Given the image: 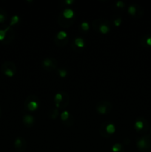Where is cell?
<instances>
[{"mask_svg": "<svg viewBox=\"0 0 151 152\" xmlns=\"http://www.w3.org/2000/svg\"><path fill=\"white\" fill-rule=\"evenodd\" d=\"M60 117H61V120H62L63 123H65V122L68 121V120L70 118L71 115L68 111H62V113L61 114Z\"/></svg>", "mask_w": 151, "mask_h": 152, "instance_id": "d6986e66", "label": "cell"}, {"mask_svg": "<svg viewBox=\"0 0 151 152\" xmlns=\"http://www.w3.org/2000/svg\"><path fill=\"white\" fill-rule=\"evenodd\" d=\"M127 10H128L129 14H130L131 16H135L136 14V7L135 5L129 6Z\"/></svg>", "mask_w": 151, "mask_h": 152, "instance_id": "603a6c76", "label": "cell"}, {"mask_svg": "<svg viewBox=\"0 0 151 152\" xmlns=\"http://www.w3.org/2000/svg\"><path fill=\"white\" fill-rule=\"evenodd\" d=\"M14 148L16 151L24 152L27 148V142L22 137H17L14 140Z\"/></svg>", "mask_w": 151, "mask_h": 152, "instance_id": "30bf717a", "label": "cell"}, {"mask_svg": "<svg viewBox=\"0 0 151 152\" xmlns=\"http://www.w3.org/2000/svg\"><path fill=\"white\" fill-rule=\"evenodd\" d=\"M6 29V35H5V39L3 41V44H10V42H12V41L13 40L15 37V32L13 31V30L12 29L11 27L9 25L5 28Z\"/></svg>", "mask_w": 151, "mask_h": 152, "instance_id": "8fae6325", "label": "cell"}, {"mask_svg": "<svg viewBox=\"0 0 151 152\" xmlns=\"http://www.w3.org/2000/svg\"><path fill=\"white\" fill-rule=\"evenodd\" d=\"M62 16L67 19H72L75 17V13L73 10L70 8H65L62 13Z\"/></svg>", "mask_w": 151, "mask_h": 152, "instance_id": "5bb4252c", "label": "cell"}, {"mask_svg": "<svg viewBox=\"0 0 151 152\" xmlns=\"http://www.w3.org/2000/svg\"><path fill=\"white\" fill-rule=\"evenodd\" d=\"M93 27L102 34H107L110 31V23L105 19H96L93 22Z\"/></svg>", "mask_w": 151, "mask_h": 152, "instance_id": "6da1fadb", "label": "cell"}, {"mask_svg": "<svg viewBox=\"0 0 151 152\" xmlns=\"http://www.w3.org/2000/svg\"><path fill=\"white\" fill-rule=\"evenodd\" d=\"M22 122L26 127L31 128L33 126L34 123H35V118L33 116L27 114H25L22 117Z\"/></svg>", "mask_w": 151, "mask_h": 152, "instance_id": "4fadbf2b", "label": "cell"}, {"mask_svg": "<svg viewBox=\"0 0 151 152\" xmlns=\"http://www.w3.org/2000/svg\"><path fill=\"white\" fill-rule=\"evenodd\" d=\"M74 44L78 48H84L85 47V42L81 37H77L74 39Z\"/></svg>", "mask_w": 151, "mask_h": 152, "instance_id": "2e32d148", "label": "cell"}, {"mask_svg": "<svg viewBox=\"0 0 151 152\" xmlns=\"http://www.w3.org/2000/svg\"><path fill=\"white\" fill-rule=\"evenodd\" d=\"M115 6L118 8H123L125 6V3L121 1H118L117 2H115Z\"/></svg>", "mask_w": 151, "mask_h": 152, "instance_id": "4316f807", "label": "cell"}, {"mask_svg": "<svg viewBox=\"0 0 151 152\" xmlns=\"http://www.w3.org/2000/svg\"><path fill=\"white\" fill-rule=\"evenodd\" d=\"M121 22H122V19H121V17H117L115 18V19H114L113 21V23H114V25L116 27H118L121 25Z\"/></svg>", "mask_w": 151, "mask_h": 152, "instance_id": "484cf974", "label": "cell"}, {"mask_svg": "<svg viewBox=\"0 0 151 152\" xmlns=\"http://www.w3.org/2000/svg\"><path fill=\"white\" fill-rule=\"evenodd\" d=\"M111 151L112 152H124V146L121 143L116 142L114 144L111 148Z\"/></svg>", "mask_w": 151, "mask_h": 152, "instance_id": "9a60e30c", "label": "cell"}, {"mask_svg": "<svg viewBox=\"0 0 151 152\" xmlns=\"http://www.w3.org/2000/svg\"><path fill=\"white\" fill-rule=\"evenodd\" d=\"M81 29H82L84 31H89V29H90V26H89L88 22H83L81 24Z\"/></svg>", "mask_w": 151, "mask_h": 152, "instance_id": "d4e9b609", "label": "cell"}, {"mask_svg": "<svg viewBox=\"0 0 151 152\" xmlns=\"http://www.w3.org/2000/svg\"><path fill=\"white\" fill-rule=\"evenodd\" d=\"M19 16L17 15H14V16H12V18L10 19V26H13V25H16V24L19 23Z\"/></svg>", "mask_w": 151, "mask_h": 152, "instance_id": "44dd1931", "label": "cell"}, {"mask_svg": "<svg viewBox=\"0 0 151 152\" xmlns=\"http://www.w3.org/2000/svg\"><path fill=\"white\" fill-rule=\"evenodd\" d=\"M96 110L98 114L105 115L110 113L112 104L110 101H99L96 105Z\"/></svg>", "mask_w": 151, "mask_h": 152, "instance_id": "8992f818", "label": "cell"}, {"mask_svg": "<svg viewBox=\"0 0 151 152\" xmlns=\"http://www.w3.org/2000/svg\"><path fill=\"white\" fill-rule=\"evenodd\" d=\"M146 43L149 46H151V37H148V38L147 39H146Z\"/></svg>", "mask_w": 151, "mask_h": 152, "instance_id": "f1b7e54d", "label": "cell"}, {"mask_svg": "<svg viewBox=\"0 0 151 152\" xmlns=\"http://www.w3.org/2000/svg\"><path fill=\"white\" fill-rule=\"evenodd\" d=\"M24 105L27 111L33 112V111H36L39 108L40 100L38 96L36 95H29L25 99Z\"/></svg>", "mask_w": 151, "mask_h": 152, "instance_id": "7a4b0ae2", "label": "cell"}, {"mask_svg": "<svg viewBox=\"0 0 151 152\" xmlns=\"http://www.w3.org/2000/svg\"><path fill=\"white\" fill-rule=\"evenodd\" d=\"M58 62L54 58H45L41 62V67L47 71H53L56 69Z\"/></svg>", "mask_w": 151, "mask_h": 152, "instance_id": "ba28073f", "label": "cell"}, {"mask_svg": "<svg viewBox=\"0 0 151 152\" xmlns=\"http://www.w3.org/2000/svg\"><path fill=\"white\" fill-rule=\"evenodd\" d=\"M115 132V126L113 123H104L99 128V133L103 137H110Z\"/></svg>", "mask_w": 151, "mask_h": 152, "instance_id": "5b68a950", "label": "cell"}, {"mask_svg": "<svg viewBox=\"0 0 151 152\" xmlns=\"http://www.w3.org/2000/svg\"><path fill=\"white\" fill-rule=\"evenodd\" d=\"M5 35H6V29H0V42L1 43L3 42V41L5 39Z\"/></svg>", "mask_w": 151, "mask_h": 152, "instance_id": "cb8c5ba5", "label": "cell"}, {"mask_svg": "<svg viewBox=\"0 0 151 152\" xmlns=\"http://www.w3.org/2000/svg\"><path fill=\"white\" fill-rule=\"evenodd\" d=\"M58 71V74H59V77H61V78H65V77H67V75H68V71H66L65 69H62V68H59V69L57 70Z\"/></svg>", "mask_w": 151, "mask_h": 152, "instance_id": "7402d4cb", "label": "cell"}, {"mask_svg": "<svg viewBox=\"0 0 151 152\" xmlns=\"http://www.w3.org/2000/svg\"><path fill=\"white\" fill-rule=\"evenodd\" d=\"M7 14L6 13L5 10L3 8L0 7V23L2 24L7 20Z\"/></svg>", "mask_w": 151, "mask_h": 152, "instance_id": "ac0fdd59", "label": "cell"}, {"mask_svg": "<svg viewBox=\"0 0 151 152\" xmlns=\"http://www.w3.org/2000/svg\"><path fill=\"white\" fill-rule=\"evenodd\" d=\"M59 116V110L57 108H55V109L52 110L50 113H49V117L50 119H53V120H56V118Z\"/></svg>", "mask_w": 151, "mask_h": 152, "instance_id": "ffe728a7", "label": "cell"}, {"mask_svg": "<svg viewBox=\"0 0 151 152\" xmlns=\"http://www.w3.org/2000/svg\"><path fill=\"white\" fill-rule=\"evenodd\" d=\"M1 71L7 77H13L17 72V68L14 62L11 61H5L1 66Z\"/></svg>", "mask_w": 151, "mask_h": 152, "instance_id": "3957f363", "label": "cell"}, {"mask_svg": "<svg viewBox=\"0 0 151 152\" xmlns=\"http://www.w3.org/2000/svg\"><path fill=\"white\" fill-rule=\"evenodd\" d=\"M68 42V34L64 31H61L56 34L55 37V43L59 47L66 45Z\"/></svg>", "mask_w": 151, "mask_h": 152, "instance_id": "9c48e42d", "label": "cell"}, {"mask_svg": "<svg viewBox=\"0 0 151 152\" xmlns=\"http://www.w3.org/2000/svg\"><path fill=\"white\" fill-rule=\"evenodd\" d=\"M65 3L66 4H68V5H70V4H73L74 1H73V0H65Z\"/></svg>", "mask_w": 151, "mask_h": 152, "instance_id": "83f0119b", "label": "cell"}, {"mask_svg": "<svg viewBox=\"0 0 151 152\" xmlns=\"http://www.w3.org/2000/svg\"><path fill=\"white\" fill-rule=\"evenodd\" d=\"M55 105L56 108H65L69 104V96L65 91H61L56 93L54 96Z\"/></svg>", "mask_w": 151, "mask_h": 152, "instance_id": "277c9868", "label": "cell"}, {"mask_svg": "<svg viewBox=\"0 0 151 152\" xmlns=\"http://www.w3.org/2000/svg\"><path fill=\"white\" fill-rule=\"evenodd\" d=\"M144 127V123L143 120H137L135 122L134 128L137 132H140Z\"/></svg>", "mask_w": 151, "mask_h": 152, "instance_id": "e0dca14e", "label": "cell"}, {"mask_svg": "<svg viewBox=\"0 0 151 152\" xmlns=\"http://www.w3.org/2000/svg\"><path fill=\"white\" fill-rule=\"evenodd\" d=\"M137 148L141 152H151V145L147 137H142L139 138L136 142Z\"/></svg>", "mask_w": 151, "mask_h": 152, "instance_id": "52a82bcc", "label": "cell"}, {"mask_svg": "<svg viewBox=\"0 0 151 152\" xmlns=\"http://www.w3.org/2000/svg\"><path fill=\"white\" fill-rule=\"evenodd\" d=\"M1 114H2V111H1V108L0 106V117H1Z\"/></svg>", "mask_w": 151, "mask_h": 152, "instance_id": "f546056e", "label": "cell"}, {"mask_svg": "<svg viewBox=\"0 0 151 152\" xmlns=\"http://www.w3.org/2000/svg\"><path fill=\"white\" fill-rule=\"evenodd\" d=\"M76 17H74L72 19H67L62 16V14L61 13L60 16H59V19H58V22H59V25H60L62 28H69L70 26L73 25V23L75 21Z\"/></svg>", "mask_w": 151, "mask_h": 152, "instance_id": "7c38bea8", "label": "cell"}]
</instances>
